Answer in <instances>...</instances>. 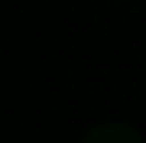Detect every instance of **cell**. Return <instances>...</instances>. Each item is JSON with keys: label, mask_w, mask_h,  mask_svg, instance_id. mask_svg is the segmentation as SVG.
Wrapping results in <instances>:
<instances>
[{"label": "cell", "mask_w": 146, "mask_h": 143, "mask_svg": "<svg viewBox=\"0 0 146 143\" xmlns=\"http://www.w3.org/2000/svg\"><path fill=\"white\" fill-rule=\"evenodd\" d=\"M81 143H143V140H140V133L133 127H127V124H101V127H94Z\"/></svg>", "instance_id": "1"}]
</instances>
